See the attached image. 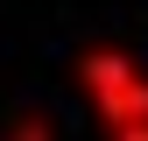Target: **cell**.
<instances>
[{"label":"cell","mask_w":148,"mask_h":141,"mask_svg":"<svg viewBox=\"0 0 148 141\" xmlns=\"http://www.w3.org/2000/svg\"><path fill=\"white\" fill-rule=\"evenodd\" d=\"M78 85L92 92L106 134H127V127H148V78L127 49H85L78 57Z\"/></svg>","instance_id":"1"},{"label":"cell","mask_w":148,"mask_h":141,"mask_svg":"<svg viewBox=\"0 0 148 141\" xmlns=\"http://www.w3.org/2000/svg\"><path fill=\"white\" fill-rule=\"evenodd\" d=\"M7 141H57V134H49V120H35V113H28V120H14V134H7Z\"/></svg>","instance_id":"2"},{"label":"cell","mask_w":148,"mask_h":141,"mask_svg":"<svg viewBox=\"0 0 148 141\" xmlns=\"http://www.w3.org/2000/svg\"><path fill=\"white\" fill-rule=\"evenodd\" d=\"M113 141H148V127H127V134H113Z\"/></svg>","instance_id":"3"}]
</instances>
